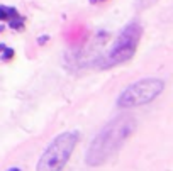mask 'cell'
I'll use <instances>...</instances> for the list:
<instances>
[{
	"label": "cell",
	"mask_w": 173,
	"mask_h": 171,
	"mask_svg": "<svg viewBox=\"0 0 173 171\" xmlns=\"http://www.w3.org/2000/svg\"><path fill=\"white\" fill-rule=\"evenodd\" d=\"M136 125H138L136 119L129 114H122L105 124L86 149V164L102 166L110 161L136 132Z\"/></svg>",
	"instance_id": "cell-1"
},
{
	"label": "cell",
	"mask_w": 173,
	"mask_h": 171,
	"mask_svg": "<svg viewBox=\"0 0 173 171\" xmlns=\"http://www.w3.org/2000/svg\"><path fill=\"white\" fill-rule=\"evenodd\" d=\"M143 37V25L139 20H131L124 29L121 31V34L117 36L115 42L110 46V49L105 54L97 59V68L100 70H109L117 64H122L126 61H129L134 56L136 49L139 46V41Z\"/></svg>",
	"instance_id": "cell-2"
},
{
	"label": "cell",
	"mask_w": 173,
	"mask_h": 171,
	"mask_svg": "<svg viewBox=\"0 0 173 171\" xmlns=\"http://www.w3.org/2000/svg\"><path fill=\"white\" fill-rule=\"evenodd\" d=\"M78 139H80V134L77 130H70V132L56 136L39 158L36 171H61L68 163L70 156L73 154Z\"/></svg>",
	"instance_id": "cell-3"
},
{
	"label": "cell",
	"mask_w": 173,
	"mask_h": 171,
	"mask_svg": "<svg viewBox=\"0 0 173 171\" xmlns=\"http://www.w3.org/2000/svg\"><path fill=\"white\" fill-rule=\"evenodd\" d=\"M165 90V81L160 78H144L129 85L117 98L119 108H134L158 98Z\"/></svg>",
	"instance_id": "cell-4"
},
{
	"label": "cell",
	"mask_w": 173,
	"mask_h": 171,
	"mask_svg": "<svg viewBox=\"0 0 173 171\" xmlns=\"http://www.w3.org/2000/svg\"><path fill=\"white\" fill-rule=\"evenodd\" d=\"M9 27L14 29V31H22V29H24V19L20 15L9 19Z\"/></svg>",
	"instance_id": "cell-5"
},
{
	"label": "cell",
	"mask_w": 173,
	"mask_h": 171,
	"mask_svg": "<svg viewBox=\"0 0 173 171\" xmlns=\"http://www.w3.org/2000/svg\"><path fill=\"white\" fill-rule=\"evenodd\" d=\"M14 54H16V51H14L12 48H7V46H5V48H3V51H2V56H0V58H2L3 61H9V59H12V58H14Z\"/></svg>",
	"instance_id": "cell-6"
},
{
	"label": "cell",
	"mask_w": 173,
	"mask_h": 171,
	"mask_svg": "<svg viewBox=\"0 0 173 171\" xmlns=\"http://www.w3.org/2000/svg\"><path fill=\"white\" fill-rule=\"evenodd\" d=\"M48 41H49V36H41V37H38V44L39 46H44Z\"/></svg>",
	"instance_id": "cell-7"
},
{
	"label": "cell",
	"mask_w": 173,
	"mask_h": 171,
	"mask_svg": "<svg viewBox=\"0 0 173 171\" xmlns=\"http://www.w3.org/2000/svg\"><path fill=\"white\" fill-rule=\"evenodd\" d=\"M7 171H20L19 168H10V169H7Z\"/></svg>",
	"instance_id": "cell-8"
},
{
	"label": "cell",
	"mask_w": 173,
	"mask_h": 171,
	"mask_svg": "<svg viewBox=\"0 0 173 171\" xmlns=\"http://www.w3.org/2000/svg\"><path fill=\"white\" fill-rule=\"evenodd\" d=\"M3 48H5V46H3V44H0V53L3 51Z\"/></svg>",
	"instance_id": "cell-9"
},
{
	"label": "cell",
	"mask_w": 173,
	"mask_h": 171,
	"mask_svg": "<svg viewBox=\"0 0 173 171\" xmlns=\"http://www.w3.org/2000/svg\"><path fill=\"white\" fill-rule=\"evenodd\" d=\"M90 2H92V3H95V2H99V0H90Z\"/></svg>",
	"instance_id": "cell-10"
},
{
	"label": "cell",
	"mask_w": 173,
	"mask_h": 171,
	"mask_svg": "<svg viewBox=\"0 0 173 171\" xmlns=\"http://www.w3.org/2000/svg\"><path fill=\"white\" fill-rule=\"evenodd\" d=\"M3 31V25H0V32H2Z\"/></svg>",
	"instance_id": "cell-11"
}]
</instances>
